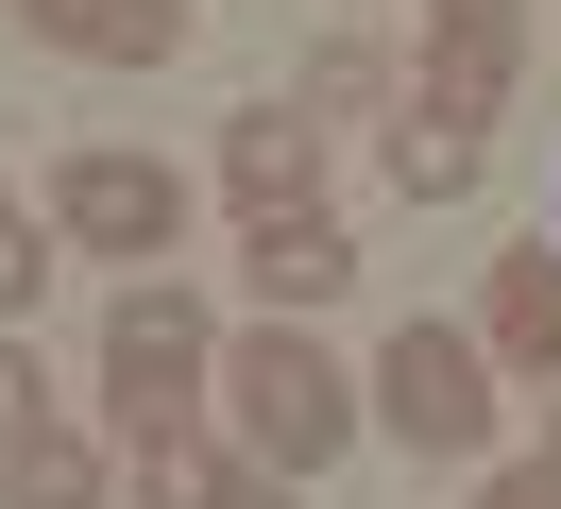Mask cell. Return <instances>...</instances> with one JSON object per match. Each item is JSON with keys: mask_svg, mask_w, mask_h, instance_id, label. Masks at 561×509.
Returning <instances> with one entry per match:
<instances>
[{"mask_svg": "<svg viewBox=\"0 0 561 509\" xmlns=\"http://www.w3.org/2000/svg\"><path fill=\"white\" fill-rule=\"evenodd\" d=\"M221 407H239V441H255V475H289L307 493L323 459H341L357 425H375V391H357L341 357H323L307 323H255V339H221V373H205Z\"/></svg>", "mask_w": 561, "mask_h": 509, "instance_id": "1", "label": "cell"}, {"mask_svg": "<svg viewBox=\"0 0 561 509\" xmlns=\"http://www.w3.org/2000/svg\"><path fill=\"white\" fill-rule=\"evenodd\" d=\"M205 373H221V323L171 289V271H137V289L103 305V391H119V441H137V425H187V407H205Z\"/></svg>", "mask_w": 561, "mask_h": 509, "instance_id": "2", "label": "cell"}, {"mask_svg": "<svg viewBox=\"0 0 561 509\" xmlns=\"http://www.w3.org/2000/svg\"><path fill=\"white\" fill-rule=\"evenodd\" d=\"M357 391H375V425L409 441V459H477L493 441V357L459 323H391V357L357 373Z\"/></svg>", "mask_w": 561, "mask_h": 509, "instance_id": "3", "label": "cell"}, {"mask_svg": "<svg viewBox=\"0 0 561 509\" xmlns=\"http://www.w3.org/2000/svg\"><path fill=\"white\" fill-rule=\"evenodd\" d=\"M51 221H69L85 255L171 271V238H187V170H171V153H119V136H103V153H69V170H51Z\"/></svg>", "mask_w": 561, "mask_h": 509, "instance_id": "4", "label": "cell"}, {"mask_svg": "<svg viewBox=\"0 0 561 509\" xmlns=\"http://www.w3.org/2000/svg\"><path fill=\"white\" fill-rule=\"evenodd\" d=\"M425 102H459V119H493V102L527 85V0H425Z\"/></svg>", "mask_w": 561, "mask_h": 509, "instance_id": "5", "label": "cell"}, {"mask_svg": "<svg viewBox=\"0 0 561 509\" xmlns=\"http://www.w3.org/2000/svg\"><path fill=\"white\" fill-rule=\"evenodd\" d=\"M239 271H255V305H273V323H323V305L357 289V238L323 221V204H289V221H255V238H239Z\"/></svg>", "mask_w": 561, "mask_h": 509, "instance_id": "6", "label": "cell"}, {"mask_svg": "<svg viewBox=\"0 0 561 509\" xmlns=\"http://www.w3.org/2000/svg\"><path fill=\"white\" fill-rule=\"evenodd\" d=\"M477 357H493V373H527V391H561V238H545V255H493Z\"/></svg>", "mask_w": 561, "mask_h": 509, "instance_id": "7", "label": "cell"}, {"mask_svg": "<svg viewBox=\"0 0 561 509\" xmlns=\"http://www.w3.org/2000/svg\"><path fill=\"white\" fill-rule=\"evenodd\" d=\"M221 187H239L255 221H289V204L323 187V119H307V102H255V119H221Z\"/></svg>", "mask_w": 561, "mask_h": 509, "instance_id": "8", "label": "cell"}, {"mask_svg": "<svg viewBox=\"0 0 561 509\" xmlns=\"http://www.w3.org/2000/svg\"><path fill=\"white\" fill-rule=\"evenodd\" d=\"M18 18L51 51H85V68H171L187 51V0H18Z\"/></svg>", "mask_w": 561, "mask_h": 509, "instance_id": "9", "label": "cell"}, {"mask_svg": "<svg viewBox=\"0 0 561 509\" xmlns=\"http://www.w3.org/2000/svg\"><path fill=\"white\" fill-rule=\"evenodd\" d=\"M477 170H493V119H459V102L409 85V119H391V187H409V204H477Z\"/></svg>", "mask_w": 561, "mask_h": 509, "instance_id": "10", "label": "cell"}, {"mask_svg": "<svg viewBox=\"0 0 561 509\" xmlns=\"http://www.w3.org/2000/svg\"><path fill=\"white\" fill-rule=\"evenodd\" d=\"M0 509H103V441H69V425L0 441Z\"/></svg>", "mask_w": 561, "mask_h": 509, "instance_id": "11", "label": "cell"}, {"mask_svg": "<svg viewBox=\"0 0 561 509\" xmlns=\"http://www.w3.org/2000/svg\"><path fill=\"white\" fill-rule=\"evenodd\" d=\"M239 475H221V441L205 425H137V509H221Z\"/></svg>", "mask_w": 561, "mask_h": 509, "instance_id": "12", "label": "cell"}, {"mask_svg": "<svg viewBox=\"0 0 561 509\" xmlns=\"http://www.w3.org/2000/svg\"><path fill=\"white\" fill-rule=\"evenodd\" d=\"M289 102H307V119H375V102H409V85H391L375 34H341V51H307V85H289Z\"/></svg>", "mask_w": 561, "mask_h": 509, "instance_id": "13", "label": "cell"}, {"mask_svg": "<svg viewBox=\"0 0 561 509\" xmlns=\"http://www.w3.org/2000/svg\"><path fill=\"white\" fill-rule=\"evenodd\" d=\"M35 425H51V373H35V339L0 323V441H35Z\"/></svg>", "mask_w": 561, "mask_h": 509, "instance_id": "14", "label": "cell"}, {"mask_svg": "<svg viewBox=\"0 0 561 509\" xmlns=\"http://www.w3.org/2000/svg\"><path fill=\"white\" fill-rule=\"evenodd\" d=\"M35 289H51V238L18 221V238H0V323H35Z\"/></svg>", "mask_w": 561, "mask_h": 509, "instance_id": "15", "label": "cell"}, {"mask_svg": "<svg viewBox=\"0 0 561 509\" xmlns=\"http://www.w3.org/2000/svg\"><path fill=\"white\" fill-rule=\"evenodd\" d=\"M477 509H561V475H545V459H511V475H493Z\"/></svg>", "mask_w": 561, "mask_h": 509, "instance_id": "16", "label": "cell"}, {"mask_svg": "<svg viewBox=\"0 0 561 509\" xmlns=\"http://www.w3.org/2000/svg\"><path fill=\"white\" fill-rule=\"evenodd\" d=\"M221 509H289V475H239V493H221Z\"/></svg>", "mask_w": 561, "mask_h": 509, "instance_id": "17", "label": "cell"}, {"mask_svg": "<svg viewBox=\"0 0 561 509\" xmlns=\"http://www.w3.org/2000/svg\"><path fill=\"white\" fill-rule=\"evenodd\" d=\"M545 475H561V391H545Z\"/></svg>", "mask_w": 561, "mask_h": 509, "instance_id": "18", "label": "cell"}, {"mask_svg": "<svg viewBox=\"0 0 561 509\" xmlns=\"http://www.w3.org/2000/svg\"><path fill=\"white\" fill-rule=\"evenodd\" d=\"M0 238H18V187H0Z\"/></svg>", "mask_w": 561, "mask_h": 509, "instance_id": "19", "label": "cell"}]
</instances>
